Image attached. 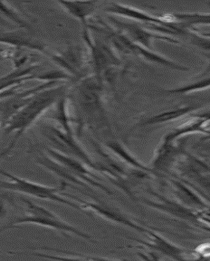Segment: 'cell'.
I'll use <instances>...</instances> for the list:
<instances>
[{"instance_id":"1","label":"cell","mask_w":210,"mask_h":261,"mask_svg":"<svg viewBox=\"0 0 210 261\" xmlns=\"http://www.w3.org/2000/svg\"><path fill=\"white\" fill-rule=\"evenodd\" d=\"M64 83L38 92L27 105L18 111L4 124L3 128L5 135L13 133L15 135L10 144L4 149L7 155L8 156L12 151L20 137L42 115L45 114L61 96L65 95L66 86Z\"/></svg>"},{"instance_id":"2","label":"cell","mask_w":210,"mask_h":261,"mask_svg":"<svg viewBox=\"0 0 210 261\" xmlns=\"http://www.w3.org/2000/svg\"><path fill=\"white\" fill-rule=\"evenodd\" d=\"M20 198L26 205L24 216L16 219L8 225L0 228V232L17 227L18 226L33 225L50 228L52 230L70 231V232L78 233L77 231L64 223L56 214L53 213L50 210L37 204L31 200H27V198L23 197Z\"/></svg>"},{"instance_id":"3","label":"cell","mask_w":210,"mask_h":261,"mask_svg":"<svg viewBox=\"0 0 210 261\" xmlns=\"http://www.w3.org/2000/svg\"><path fill=\"white\" fill-rule=\"evenodd\" d=\"M0 175L8 178V181L0 180V189L22 194L38 199L53 201L62 204H70V203L59 195L60 189L48 187L44 185L30 181L7 171L0 169Z\"/></svg>"},{"instance_id":"4","label":"cell","mask_w":210,"mask_h":261,"mask_svg":"<svg viewBox=\"0 0 210 261\" xmlns=\"http://www.w3.org/2000/svg\"><path fill=\"white\" fill-rule=\"evenodd\" d=\"M83 37L89 49V58L96 77L101 80L103 75L107 74L108 71L118 65L119 60L109 45L98 39L91 38L89 28H85Z\"/></svg>"},{"instance_id":"5","label":"cell","mask_w":210,"mask_h":261,"mask_svg":"<svg viewBox=\"0 0 210 261\" xmlns=\"http://www.w3.org/2000/svg\"><path fill=\"white\" fill-rule=\"evenodd\" d=\"M47 57L72 80L84 77L88 59L84 48L80 46H70L59 51H49Z\"/></svg>"},{"instance_id":"6","label":"cell","mask_w":210,"mask_h":261,"mask_svg":"<svg viewBox=\"0 0 210 261\" xmlns=\"http://www.w3.org/2000/svg\"><path fill=\"white\" fill-rule=\"evenodd\" d=\"M0 44L8 45L9 47L40 53L47 57L50 51L47 45L34 36L31 31L23 29L0 34Z\"/></svg>"},{"instance_id":"7","label":"cell","mask_w":210,"mask_h":261,"mask_svg":"<svg viewBox=\"0 0 210 261\" xmlns=\"http://www.w3.org/2000/svg\"><path fill=\"white\" fill-rule=\"evenodd\" d=\"M111 21L115 23V25L121 28L122 31L126 32L125 35L133 42L138 44L142 47L151 50V41L153 39L158 38L173 43H179L176 39L168 38L158 34L152 33L151 31H147L144 28L136 24H128V23L119 22L114 18H110Z\"/></svg>"},{"instance_id":"8","label":"cell","mask_w":210,"mask_h":261,"mask_svg":"<svg viewBox=\"0 0 210 261\" xmlns=\"http://www.w3.org/2000/svg\"><path fill=\"white\" fill-rule=\"evenodd\" d=\"M57 3L71 17L82 22L85 28L88 27V21L97 8L95 1H59Z\"/></svg>"},{"instance_id":"9","label":"cell","mask_w":210,"mask_h":261,"mask_svg":"<svg viewBox=\"0 0 210 261\" xmlns=\"http://www.w3.org/2000/svg\"><path fill=\"white\" fill-rule=\"evenodd\" d=\"M0 23L4 26H14L31 31L32 30L31 22L6 2H0Z\"/></svg>"},{"instance_id":"10","label":"cell","mask_w":210,"mask_h":261,"mask_svg":"<svg viewBox=\"0 0 210 261\" xmlns=\"http://www.w3.org/2000/svg\"><path fill=\"white\" fill-rule=\"evenodd\" d=\"M67 99L66 94L62 96L50 108V119L54 120L61 126L62 130L71 134L68 115H67Z\"/></svg>"},{"instance_id":"11","label":"cell","mask_w":210,"mask_h":261,"mask_svg":"<svg viewBox=\"0 0 210 261\" xmlns=\"http://www.w3.org/2000/svg\"><path fill=\"white\" fill-rule=\"evenodd\" d=\"M173 16L175 22L184 30L193 29L197 25L209 24V13H176Z\"/></svg>"},{"instance_id":"12","label":"cell","mask_w":210,"mask_h":261,"mask_svg":"<svg viewBox=\"0 0 210 261\" xmlns=\"http://www.w3.org/2000/svg\"><path fill=\"white\" fill-rule=\"evenodd\" d=\"M209 86V78L207 77L205 80L199 81V82L192 83L188 85H185L183 87L177 88V89L168 90V92H171V93L186 94L191 92L204 90L206 88L207 89Z\"/></svg>"},{"instance_id":"13","label":"cell","mask_w":210,"mask_h":261,"mask_svg":"<svg viewBox=\"0 0 210 261\" xmlns=\"http://www.w3.org/2000/svg\"><path fill=\"white\" fill-rule=\"evenodd\" d=\"M191 110V107H187L181 108V109L179 110L172 111V112L165 113H163V114L159 115L158 117H154L153 120H151V122H159L166 121H167V120L172 119V118L181 116V115L185 114V113H186Z\"/></svg>"},{"instance_id":"14","label":"cell","mask_w":210,"mask_h":261,"mask_svg":"<svg viewBox=\"0 0 210 261\" xmlns=\"http://www.w3.org/2000/svg\"><path fill=\"white\" fill-rule=\"evenodd\" d=\"M7 213H8V211H7L4 200L3 198H0V221L6 216Z\"/></svg>"},{"instance_id":"15","label":"cell","mask_w":210,"mask_h":261,"mask_svg":"<svg viewBox=\"0 0 210 261\" xmlns=\"http://www.w3.org/2000/svg\"><path fill=\"white\" fill-rule=\"evenodd\" d=\"M7 156L6 154L4 153L3 151H0V161L2 160V159H4L5 157H6Z\"/></svg>"},{"instance_id":"16","label":"cell","mask_w":210,"mask_h":261,"mask_svg":"<svg viewBox=\"0 0 210 261\" xmlns=\"http://www.w3.org/2000/svg\"><path fill=\"white\" fill-rule=\"evenodd\" d=\"M1 127H2V123L1 119H0V128H1Z\"/></svg>"}]
</instances>
